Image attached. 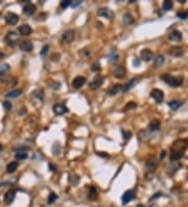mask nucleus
Returning a JSON list of instances; mask_svg holds the SVG:
<instances>
[{"mask_svg": "<svg viewBox=\"0 0 188 207\" xmlns=\"http://www.w3.org/2000/svg\"><path fill=\"white\" fill-rule=\"evenodd\" d=\"M20 39V36L16 33V31H9L7 33V35L4 37V42L9 46H15L17 44V42Z\"/></svg>", "mask_w": 188, "mask_h": 207, "instance_id": "nucleus-2", "label": "nucleus"}, {"mask_svg": "<svg viewBox=\"0 0 188 207\" xmlns=\"http://www.w3.org/2000/svg\"><path fill=\"white\" fill-rule=\"evenodd\" d=\"M97 15L106 19H112L114 17V13L108 8H101L97 11Z\"/></svg>", "mask_w": 188, "mask_h": 207, "instance_id": "nucleus-4", "label": "nucleus"}, {"mask_svg": "<svg viewBox=\"0 0 188 207\" xmlns=\"http://www.w3.org/2000/svg\"><path fill=\"white\" fill-rule=\"evenodd\" d=\"M122 137L124 140H129L132 137V133L130 131H122Z\"/></svg>", "mask_w": 188, "mask_h": 207, "instance_id": "nucleus-41", "label": "nucleus"}, {"mask_svg": "<svg viewBox=\"0 0 188 207\" xmlns=\"http://www.w3.org/2000/svg\"><path fill=\"white\" fill-rule=\"evenodd\" d=\"M60 5L63 9H67L69 5H71V1H70V0H64V1L61 2Z\"/></svg>", "mask_w": 188, "mask_h": 207, "instance_id": "nucleus-38", "label": "nucleus"}, {"mask_svg": "<svg viewBox=\"0 0 188 207\" xmlns=\"http://www.w3.org/2000/svg\"><path fill=\"white\" fill-rule=\"evenodd\" d=\"M172 2L170 1V0H165L164 2H163V9L164 11H169V9H172Z\"/></svg>", "mask_w": 188, "mask_h": 207, "instance_id": "nucleus-37", "label": "nucleus"}, {"mask_svg": "<svg viewBox=\"0 0 188 207\" xmlns=\"http://www.w3.org/2000/svg\"><path fill=\"white\" fill-rule=\"evenodd\" d=\"M102 83H104V77H95L93 81L89 84V88L91 90H96L101 86Z\"/></svg>", "mask_w": 188, "mask_h": 207, "instance_id": "nucleus-8", "label": "nucleus"}, {"mask_svg": "<svg viewBox=\"0 0 188 207\" xmlns=\"http://www.w3.org/2000/svg\"><path fill=\"white\" fill-rule=\"evenodd\" d=\"M164 62H165V58H164V55H159L157 58H156V60H155V66H156V67H160V66H162V65L164 64Z\"/></svg>", "mask_w": 188, "mask_h": 207, "instance_id": "nucleus-30", "label": "nucleus"}, {"mask_svg": "<svg viewBox=\"0 0 188 207\" xmlns=\"http://www.w3.org/2000/svg\"><path fill=\"white\" fill-rule=\"evenodd\" d=\"M20 49L25 52H30L34 49V45L29 41H23V42L20 43Z\"/></svg>", "mask_w": 188, "mask_h": 207, "instance_id": "nucleus-17", "label": "nucleus"}, {"mask_svg": "<svg viewBox=\"0 0 188 207\" xmlns=\"http://www.w3.org/2000/svg\"><path fill=\"white\" fill-rule=\"evenodd\" d=\"M7 79L6 74H0V82H4Z\"/></svg>", "mask_w": 188, "mask_h": 207, "instance_id": "nucleus-47", "label": "nucleus"}, {"mask_svg": "<svg viewBox=\"0 0 188 207\" xmlns=\"http://www.w3.org/2000/svg\"><path fill=\"white\" fill-rule=\"evenodd\" d=\"M2 151H3V145H2L1 143H0V153H1Z\"/></svg>", "mask_w": 188, "mask_h": 207, "instance_id": "nucleus-52", "label": "nucleus"}, {"mask_svg": "<svg viewBox=\"0 0 188 207\" xmlns=\"http://www.w3.org/2000/svg\"><path fill=\"white\" fill-rule=\"evenodd\" d=\"M53 112H55V115H63L66 112H68V109L66 108L64 105L62 104H57L53 106Z\"/></svg>", "mask_w": 188, "mask_h": 207, "instance_id": "nucleus-14", "label": "nucleus"}, {"mask_svg": "<svg viewBox=\"0 0 188 207\" xmlns=\"http://www.w3.org/2000/svg\"><path fill=\"white\" fill-rule=\"evenodd\" d=\"M135 198V192L133 191H126L121 197V202H122V205H126L129 202H131L132 200Z\"/></svg>", "mask_w": 188, "mask_h": 207, "instance_id": "nucleus-7", "label": "nucleus"}, {"mask_svg": "<svg viewBox=\"0 0 188 207\" xmlns=\"http://www.w3.org/2000/svg\"><path fill=\"white\" fill-rule=\"evenodd\" d=\"M85 83H86V77H82V75H79V77H76L72 81V87L75 89H80V88H82V86L85 84Z\"/></svg>", "mask_w": 188, "mask_h": 207, "instance_id": "nucleus-12", "label": "nucleus"}, {"mask_svg": "<svg viewBox=\"0 0 188 207\" xmlns=\"http://www.w3.org/2000/svg\"><path fill=\"white\" fill-rule=\"evenodd\" d=\"M17 167H18V163L17 162H15V161L9 162L6 166V172L9 173V174H12V173H14L15 170H17Z\"/></svg>", "mask_w": 188, "mask_h": 207, "instance_id": "nucleus-29", "label": "nucleus"}, {"mask_svg": "<svg viewBox=\"0 0 188 207\" xmlns=\"http://www.w3.org/2000/svg\"><path fill=\"white\" fill-rule=\"evenodd\" d=\"M33 96L34 97H36L38 101H40V102H42L43 99H44V93H43V90H36V91H34V93H33Z\"/></svg>", "mask_w": 188, "mask_h": 207, "instance_id": "nucleus-31", "label": "nucleus"}, {"mask_svg": "<svg viewBox=\"0 0 188 207\" xmlns=\"http://www.w3.org/2000/svg\"><path fill=\"white\" fill-rule=\"evenodd\" d=\"M48 49H49V45H44L42 50H41V52H40L41 57H45L46 53H47V52H48Z\"/></svg>", "mask_w": 188, "mask_h": 207, "instance_id": "nucleus-43", "label": "nucleus"}, {"mask_svg": "<svg viewBox=\"0 0 188 207\" xmlns=\"http://www.w3.org/2000/svg\"><path fill=\"white\" fill-rule=\"evenodd\" d=\"M136 107H137V105H136L135 103H133V102H130V103H128V105L126 106L124 110H133V109H135Z\"/></svg>", "mask_w": 188, "mask_h": 207, "instance_id": "nucleus-40", "label": "nucleus"}, {"mask_svg": "<svg viewBox=\"0 0 188 207\" xmlns=\"http://www.w3.org/2000/svg\"><path fill=\"white\" fill-rule=\"evenodd\" d=\"M154 59V53L150 49H143L141 52V60L144 62H151Z\"/></svg>", "mask_w": 188, "mask_h": 207, "instance_id": "nucleus-13", "label": "nucleus"}, {"mask_svg": "<svg viewBox=\"0 0 188 207\" xmlns=\"http://www.w3.org/2000/svg\"><path fill=\"white\" fill-rule=\"evenodd\" d=\"M88 197H89L90 200H96L97 197H98V191H97V189L92 186L89 191V195H88Z\"/></svg>", "mask_w": 188, "mask_h": 207, "instance_id": "nucleus-28", "label": "nucleus"}, {"mask_svg": "<svg viewBox=\"0 0 188 207\" xmlns=\"http://www.w3.org/2000/svg\"><path fill=\"white\" fill-rule=\"evenodd\" d=\"M177 16H178V18L185 20V19L188 18V13H187V12H179V13L177 14Z\"/></svg>", "mask_w": 188, "mask_h": 207, "instance_id": "nucleus-39", "label": "nucleus"}, {"mask_svg": "<svg viewBox=\"0 0 188 207\" xmlns=\"http://www.w3.org/2000/svg\"><path fill=\"white\" fill-rule=\"evenodd\" d=\"M108 59H109V62L111 63V64H115V63L118 62V60H119L118 52H117L116 50L112 49L108 55Z\"/></svg>", "mask_w": 188, "mask_h": 207, "instance_id": "nucleus-20", "label": "nucleus"}, {"mask_svg": "<svg viewBox=\"0 0 188 207\" xmlns=\"http://www.w3.org/2000/svg\"><path fill=\"white\" fill-rule=\"evenodd\" d=\"M9 71V65L6 63H1L0 64V74H6V72Z\"/></svg>", "mask_w": 188, "mask_h": 207, "instance_id": "nucleus-32", "label": "nucleus"}, {"mask_svg": "<svg viewBox=\"0 0 188 207\" xmlns=\"http://www.w3.org/2000/svg\"><path fill=\"white\" fill-rule=\"evenodd\" d=\"M80 3H82L80 0H76V1H74V2H71V6L72 8H76V6H79Z\"/></svg>", "mask_w": 188, "mask_h": 207, "instance_id": "nucleus-46", "label": "nucleus"}, {"mask_svg": "<svg viewBox=\"0 0 188 207\" xmlns=\"http://www.w3.org/2000/svg\"><path fill=\"white\" fill-rule=\"evenodd\" d=\"M92 70L93 71H98V70H101V64H99L98 62H95L93 65H92Z\"/></svg>", "mask_w": 188, "mask_h": 207, "instance_id": "nucleus-44", "label": "nucleus"}, {"mask_svg": "<svg viewBox=\"0 0 188 207\" xmlns=\"http://www.w3.org/2000/svg\"><path fill=\"white\" fill-rule=\"evenodd\" d=\"M139 81H140V80H139V77H133V79L130 80V81L126 83V85H123V86H122V89H121V91H122L123 93L128 92L129 90H131L132 88H133V87L135 86V85L137 84V83H138Z\"/></svg>", "mask_w": 188, "mask_h": 207, "instance_id": "nucleus-10", "label": "nucleus"}, {"mask_svg": "<svg viewBox=\"0 0 188 207\" xmlns=\"http://www.w3.org/2000/svg\"><path fill=\"white\" fill-rule=\"evenodd\" d=\"M97 155H99V156H104V157H108V155L107 154H102V153H98Z\"/></svg>", "mask_w": 188, "mask_h": 207, "instance_id": "nucleus-51", "label": "nucleus"}, {"mask_svg": "<svg viewBox=\"0 0 188 207\" xmlns=\"http://www.w3.org/2000/svg\"><path fill=\"white\" fill-rule=\"evenodd\" d=\"M157 165H158L157 159H156V158H151V159L146 162V169H147L148 172L153 173V172H155L156 169H157Z\"/></svg>", "mask_w": 188, "mask_h": 207, "instance_id": "nucleus-18", "label": "nucleus"}, {"mask_svg": "<svg viewBox=\"0 0 188 207\" xmlns=\"http://www.w3.org/2000/svg\"><path fill=\"white\" fill-rule=\"evenodd\" d=\"M126 73V70L123 66H118L115 68V70L113 71V74L116 79H122Z\"/></svg>", "mask_w": 188, "mask_h": 207, "instance_id": "nucleus-15", "label": "nucleus"}, {"mask_svg": "<svg viewBox=\"0 0 188 207\" xmlns=\"http://www.w3.org/2000/svg\"><path fill=\"white\" fill-rule=\"evenodd\" d=\"M24 2H25V5L23 6V13L27 16L34 15L36 12V5L31 3V2H29L28 0H25Z\"/></svg>", "mask_w": 188, "mask_h": 207, "instance_id": "nucleus-3", "label": "nucleus"}, {"mask_svg": "<svg viewBox=\"0 0 188 207\" xmlns=\"http://www.w3.org/2000/svg\"><path fill=\"white\" fill-rule=\"evenodd\" d=\"M15 197H16V191L15 189H9L5 192L4 195V204L5 205H11L12 203L14 202Z\"/></svg>", "mask_w": 188, "mask_h": 207, "instance_id": "nucleus-5", "label": "nucleus"}, {"mask_svg": "<svg viewBox=\"0 0 188 207\" xmlns=\"http://www.w3.org/2000/svg\"><path fill=\"white\" fill-rule=\"evenodd\" d=\"M165 156H166V152H165V151H162V153H161L160 158H161V159H162V158H164Z\"/></svg>", "mask_w": 188, "mask_h": 207, "instance_id": "nucleus-50", "label": "nucleus"}, {"mask_svg": "<svg viewBox=\"0 0 188 207\" xmlns=\"http://www.w3.org/2000/svg\"><path fill=\"white\" fill-rule=\"evenodd\" d=\"M151 96H152L153 98L156 101V103H158V104L162 103L163 98H164V94H163V92L161 91L160 89L152 90V92H151Z\"/></svg>", "mask_w": 188, "mask_h": 207, "instance_id": "nucleus-6", "label": "nucleus"}, {"mask_svg": "<svg viewBox=\"0 0 188 207\" xmlns=\"http://www.w3.org/2000/svg\"><path fill=\"white\" fill-rule=\"evenodd\" d=\"M183 154H184L183 151H175V152H172V154L170 155V160H172V162L178 161V160L183 156Z\"/></svg>", "mask_w": 188, "mask_h": 207, "instance_id": "nucleus-23", "label": "nucleus"}, {"mask_svg": "<svg viewBox=\"0 0 188 207\" xmlns=\"http://www.w3.org/2000/svg\"><path fill=\"white\" fill-rule=\"evenodd\" d=\"M168 38H169V40L174 41V42H180L182 40V34L179 30H175L168 35Z\"/></svg>", "mask_w": 188, "mask_h": 207, "instance_id": "nucleus-16", "label": "nucleus"}, {"mask_svg": "<svg viewBox=\"0 0 188 207\" xmlns=\"http://www.w3.org/2000/svg\"><path fill=\"white\" fill-rule=\"evenodd\" d=\"M19 33L22 36H29L31 34V27L28 24H23L19 27Z\"/></svg>", "mask_w": 188, "mask_h": 207, "instance_id": "nucleus-21", "label": "nucleus"}, {"mask_svg": "<svg viewBox=\"0 0 188 207\" xmlns=\"http://www.w3.org/2000/svg\"><path fill=\"white\" fill-rule=\"evenodd\" d=\"M169 55H172V57L179 58L183 55V49L180 46H174V47H172L169 49Z\"/></svg>", "mask_w": 188, "mask_h": 207, "instance_id": "nucleus-19", "label": "nucleus"}, {"mask_svg": "<svg viewBox=\"0 0 188 207\" xmlns=\"http://www.w3.org/2000/svg\"><path fill=\"white\" fill-rule=\"evenodd\" d=\"M179 3H185V0H178Z\"/></svg>", "mask_w": 188, "mask_h": 207, "instance_id": "nucleus-53", "label": "nucleus"}, {"mask_svg": "<svg viewBox=\"0 0 188 207\" xmlns=\"http://www.w3.org/2000/svg\"><path fill=\"white\" fill-rule=\"evenodd\" d=\"M51 59H52V61H55H55H59V59H60V55H55L52 58H51Z\"/></svg>", "mask_w": 188, "mask_h": 207, "instance_id": "nucleus-49", "label": "nucleus"}, {"mask_svg": "<svg viewBox=\"0 0 188 207\" xmlns=\"http://www.w3.org/2000/svg\"><path fill=\"white\" fill-rule=\"evenodd\" d=\"M27 153L26 152H17L16 154H15V158H16L17 160H25L26 158H27Z\"/></svg>", "mask_w": 188, "mask_h": 207, "instance_id": "nucleus-34", "label": "nucleus"}, {"mask_svg": "<svg viewBox=\"0 0 188 207\" xmlns=\"http://www.w3.org/2000/svg\"><path fill=\"white\" fill-rule=\"evenodd\" d=\"M58 200V196L57 194H55V192H51V194L49 195V197H48L47 199V203L48 204H53L55 201Z\"/></svg>", "mask_w": 188, "mask_h": 207, "instance_id": "nucleus-36", "label": "nucleus"}, {"mask_svg": "<svg viewBox=\"0 0 188 207\" xmlns=\"http://www.w3.org/2000/svg\"><path fill=\"white\" fill-rule=\"evenodd\" d=\"M187 142H188V140H187Z\"/></svg>", "mask_w": 188, "mask_h": 207, "instance_id": "nucleus-56", "label": "nucleus"}, {"mask_svg": "<svg viewBox=\"0 0 188 207\" xmlns=\"http://www.w3.org/2000/svg\"><path fill=\"white\" fill-rule=\"evenodd\" d=\"M2 105H3V108L5 109L6 111H11L12 110V104L9 103V102L4 101L3 103H2Z\"/></svg>", "mask_w": 188, "mask_h": 207, "instance_id": "nucleus-42", "label": "nucleus"}, {"mask_svg": "<svg viewBox=\"0 0 188 207\" xmlns=\"http://www.w3.org/2000/svg\"><path fill=\"white\" fill-rule=\"evenodd\" d=\"M22 93V91L20 89H16V90H13V91L9 92V93L5 94L6 97H9V98H16V97L20 96Z\"/></svg>", "mask_w": 188, "mask_h": 207, "instance_id": "nucleus-25", "label": "nucleus"}, {"mask_svg": "<svg viewBox=\"0 0 188 207\" xmlns=\"http://www.w3.org/2000/svg\"><path fill=\"white\" fill-rule=\"evenodd\" d=\"M123 22L126 24V25H131L132 23H134V18L133 16L130 15V14H126L123 16Z\"/></svg>", "mask_w": 188, "mask_h": 207, "instance_id": "nucleus-33", "label": "nucleus"}, {"mask_svg": "<svg viewBox=\"0 0 188 207\" xmlns=\"http://www.w3.org/2000/svg\"><path fill=\"white\" fill-rule=\"evenodd\" d=\"M49 167H50V170H52V172H55V170H57V167H55V165L52 164V163H49Z\"/></svg>", "mask_w": 188, "mask_h": 207, "instance_id": "nucleus-48", "label": "nucleus"}, {"mask_svg": "<svg viewBox=\"0 0 188 207\" xmlns=\"http://www.w3.org/2000/svg\"><path fill=\"white\" fill-rule=\"evenodd\" d=\"M51 152H52L53 156H59L61 154V145L59 142H55L51 148Z\"/></svg>", "mask_w": 188, "mask_h": 207, "instance_id": "nucleus-27", "label": "nucleus"}, {"mask_svg": "<svg viewBox=\"0 0 188 207\" xmlns=\"http://www.w3.org/2000/svg\"><path fill=\"white\" fill-rule=\"evenodd\" d=\"M73 39H74V31L71 30H66L64 34H63L62 36V42L63 43H70L73 41Z\"/></svg>", "mask_w": 188, "mask_h": 207, "instance_id": "nucleus-11", "label": "nucleus"}, {"mask_svg": "<svg viewBox=\"0 0 188 207\" xmlns=\"http://www.w3.org/2000/svg\"><path fill=\"white\" fill-rule=\"evenodd\" d=\"M5 21L9 25H15L18 23L19 21V16L15 13H7L5 15Z\"/></svg>", "mask_w": 188, "mask_h": 207, "instance_id": "nucleus-9", "label": "nucleus"}, {"mask_svg": "<svg viewBox=\"0 0 188 207\" xmlns=\"http://www.w3.org/2000/svg\"><path fill=\"white\" fill-rule=\"evenodd\" d=\"M133 65H134L135 67L140 66V65H141V60H140V59H138V58H137V59H135V60L133 61Z\"/></svg>", "mask_w": 188, "mask_h": 207, "instance_id": "nucleus-45", "label": "nucleus"}, {"mask_svg": "<svg viewBox=\"0 0 188 207\" xmlns=\"http://www.w3.org/2000/svg\"><path fill=\"white\" fill-rule=\"evenodd\" d=\"M136 207H144V205H142V204H138V205H136Z\"/></svg>", "mask_w": 188, "mask_h": 207, "instance_id": "nucleus-54", "label": "nucleus"}, {"mask_svg": "<svg viewBox=\"0 0 188 207\" xmlns=\"http://www.w3.org/2000/svg\"><path fill=\"white\" fill-rule=\"evenodd\" d=\"M2 55H1V53H0V58H1V57H2Z\"/></svg>", "mask_w": 188, "mask_h": 207, "instance_id": "nucleus-55", "label": "nucleus"}, {"mask_svg": "<svg viewBox=\"0 0 188 207\" xmlns=\"http://www.w3.org/2000/svg\"><path fill=\"white\" fill-rule=\"evenodd\" d=\"M161 80L163 82H165L167 85H169L170 87H180L184 82V79L183 77H172V75H168V74H163L161 75Z\"/></svg>", "mask_w": 188, "mask_h": 207, "instance_id": "nucleus-1", "label": "nucleus"}, {"mask_svg": "<svg viewBox=\"0 0 188 207\" xmlns=\"http://www.w3.org/2000/svg\"><path fill=\"white\" fill-rule=\"evenodd\" d=\"M68 181H69V183L71 185H73V186H76L77 183L80 182V178L77 176H72V175H70Z\"/></svg>", "mask_w": 188, "mask_h": 207, "instance_id": "nucleus-35", "label": "nucleus"}, {"mask_svg": "<svg viewBox=\"0 0 188 207\" xmlns=\"http://www.w3.org/2000/svg\"><path fill=\"white\" fill-rule=\"evenodd\" d=\"M121 89H122V86H121L120 84H115L113 85L112 87H110V89L108 90V94L109 95H115V94L118 93L119 91H121Z\"/></svg>", "mask_w": 188, "mask_h": 207, "instance_id": "nucleus-22", "label": "nucleus"}, {"mask_svg": "<svg viewBox=\"0 0 188 207\" xmlns=\"http://www.w3.org/2000/svg\"><path fill=\"white\" fill-rule=\"evenodd\" d=\"M160 129V123L158 120H153L151 121V123L148 125V130L152 131V132H155V131H158Z\"/></svg>", "mask_w": 188, "mask_h": 207, "instance_id": "nucleus-24", "label": "nucleus"}, {"mask_svg": "<svg viewBox=\"0 0 188 207\" xmlns=\"http://www.w3.org/2000/svg\"><path fill=\"white\" fill-rule=\"evenodd\" d=\"M182 105H183V102H180V101H172L168 103V106H169V108L172 109V110H177Z\"/></svg>", "mask_w": 188, "mask_h": 207, "instance_id": "nucleus-26", "label": "nucleus"}]
</instances>
